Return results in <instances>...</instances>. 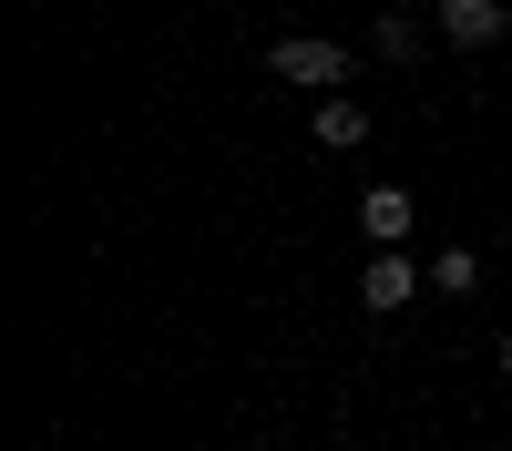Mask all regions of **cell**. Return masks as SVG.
I'll return each instance as SVG.
<instances>
[{
	"label": "cell",
	"instance_id": "2",
	"mask_svg": "<svg viewBox=\"0 0 512 451\" xmlns=\"http://www.w3.org/2000/svg\"><path fill=\"white\" fill-rule=\"evenodd\" d=\"M420 287H431V257H410V246H379V257L359 267V308H379V318H400Z\"/></svg>",
	"mask_w": 512,
	"mask_h": 451
},
{
	"label": "cell",
	"instance_id": "8",
	"mask_svg": "<svg viewBox=\"0 0 512 451\" xmlns=\"http://www.w3.org/2000/svg\"><path fill=\"white\" fill-rule=\"evenodd\" d=\"M492 359H502V380H512V339H502V349H492Z\"/></svg>",
	"mask_w": 512,
	"mask_h": 451
},
{
	"label": "cell",
	"instance_id": "3",
	"mask_svg": "<svg viewBox=\"0 0 512 451\" xmlns=\"http://www.w3.org/2000/svg\"><path fill=\"white\" fill-rule=\"evenodd\" d=\"M441 41H451V52H492V41L512 31V0H441Z\"/></svg>",
	"mask_w": 512,
	"mask_h": 451
},
{
	"label": "cell",
	"instance_id": "5",
	"mask_svg": "<svg viewBox=\"0 0 512 451\" xmlns=\"http://www.w3.org/2000/svg\"><path fill=\"white\" fill-rule=\"evenodd\" d=\"M308 134H318L328 154H359V144H369V103H349V93H318V103H308Z\"/></svg>",
	"mask_w": 512,
	"mask_h": 451
},
{
	"label": "cell",
	"instance_id": "6",
	"mask_svg": "<svg viewBox=\"0 0 512 451\" xmlns=\"http://www.w3.org/2000/svg\"><path fill=\"white\" fill-rule=\"evenodd\" d=\"M431 298H482V257L472 246H441L431 257Z\"/></svg>",
	"mask_w": 512,
	"mask_h": 451
},
{
	"label": "cell",
	"instance_id": "7",
	"mask_svg": "<svg viewBox=\"0 0 512 451\" xmlns=\"http://www.w3.org/2000/svg\"><path fill=\"white\" fill-rule=\"evenodd\" d=\"M431 31H441V21H410V11H390V21H379V62H420V52H431Z\"/></svg>",
	"mask_w": 512,
	"mask_h": 451
},
{
	"label": "cell",
	"instance_id": "1",
	"mask_svg": "<svg viewBox=\"0 0 512 451\" xmlns=\"http://www.w3.org/2000/svg\"><path fill=\"white\" fill-rule=\"evenodd\" d=\"M267 72L287 82V93H338V82H349V41H328V31H287L277 52H267Z\"/></svg>",
	"mask_w": 512,
	"mask_h": 451
},
{
	"label": "cell",
	"instance_id": "9",
	"mask_svg": "<svg viewBox=\"0 0 512 451\" xmlns=\"http://www.w3.org/2000/svg\"><path fill=\"white\" fill-rule=\"evenodd\" d=\"M482 451H512V441H482Z\"/></svg>",
	"mask_w": 512,
	"mask_h": 451
},
{
	"label": "cell",
	"instance_id": "4",
	"mask_svg": "<svg viewBox=\"0 0 512 451\" xmlns=\"http://www.w3.org/2000/svg\"><path fill=\"white\" fill-rule=\"evenodd\" d=\"M359 226H369V246H410L420 195H410V185H369V195H359Z\"/></svg>",
	"mask_w": 512,
	"mask_h": 451
}]
</instances>
